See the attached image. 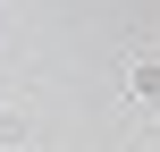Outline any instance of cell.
<instances>
[{"instance_id":"1","label":"cell","mask_w":160,"mask_h":152,"mask_svg":"<svg viewBox=\"0 0 160 152\" xmlns=\"http://www.w3.org/2000/svg\"><path fill=\"white\" fill-rule=\"evenodd\" d=\"M127 85H135V102H160V59H135V76H127Z\"/></svg>"}]
</instances>
